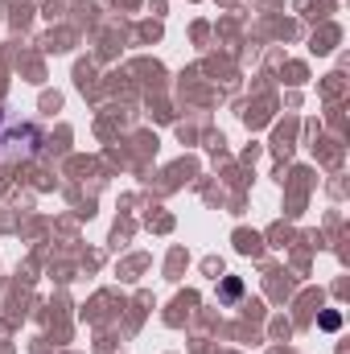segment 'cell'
I'll return each instance as SVG.
<instances>
[{
	"mask_svg": "<svg viewBox=\"0 0 350 354\" xmlns=\"http://www.w3.org/2000/svg\"><path fill=\"white\" fill-rule=\"evenodd\" d=\"M338 326H342L338 313H322V330H338Z\"/></svg>",
	"mask_w": 350,
	"mask_h": 354,
	"instance_id": "obj_1",
	"label": "cell"
}]
</instances>
